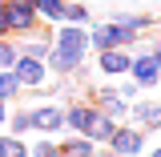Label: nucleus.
<instances>
[{
    "instance_id": "nucleus-1",
    "label": "nucleus",
    "mask_w": 161,
    "mask_h": 157,
    "mask_svg": "<svg viewBox=\"0 0 161 157\" xmlns=\"http://www.w3.org/2000/svg\"><path fill=\"white\" fill-rule=\"evenodd\" d=\"M137 36L129 28H121L113 20H93L89 24V53H105V48H133Z\"/></svg>"
},
{
    "instance_id": "nucleus-31",
    "label": "nucleus",
    "mask_w": 161,
    "mask_h": 157,
    "mask_svg": "<svg viewBox=\"0 0 161 157\" xmlns=\"http://www.w3.org/2000/svg\"><path fill=\"white\" fill-rule=\"evenodd\" d=\"M97 157H101V149H97Z\"/></svg>"
},
{
    "instance_id": "nucleus-28",
    "label": "nucleus",
    "mask_w": 161,
    "mask_h": 157,
    "mask_svg": "<svg viewBox=\"0 0 161 157\" xmlns=\"http://www.w3.org/2000/svg\"><path fill=\"white\" fill-rule=\"evenodd\" d=\"M8 4H20V8H32L36 0H8Z\"/></svg>"
},
{
    "instance_id": "nucleus-29",
    "label": "nucleus",
    "mask_w": 161,
    "mask_h": 157,
    "mask_svg": "<svg viewBox=\"0 0 161 157\" xmlns=\"http://www.w3.org/2000/svg\"><path fill=\"white\" fill-rule=\"evenodd\" d=\"M101 157H121V153H109V149H105V153H101Z\"/></svg>"
},
{
    "instance_id": "nucleus-12",
    "label": "nucleus",
    "mask_w": 161,
    "mask_h": 157,
    "mask_svg": "<svg viewBox=\"0 0 161 157\" xmlns=\"http://www.w3.org/2000/svg\"><path fill=\"white\" fill-rule=\"evenodd\" d=\"M40 28L36 8H20V4H8V36H28Z\"/></svg>"
},
{
    "instance_id": "nucleus-4",
    "label": "nucleus",
    "mask_w": 161,
    "mask_h": 157,
    "mask_svg": "<svg viewBox=\"0 0 161 157\" xmlns=\"http://www.w3.org/2000/svg\"><path fill=\"white\" fill-rule=\"evenodd\" d=\"M28 121H32V133H44V137H60L64 133V105H36L28 109Z\"/></svg>"
},
{
    "instance_id": "nucleus-6",
    "label": "nucleus",
    "mask_w": 161,
    "mask_h": 157,
    "mask_svg": "<svg viewBox=\"0 0 161 157\" xmlns=\"http://www.w3.org/2000/svg\"><path fill=\"white\" fill-rule=\"evenodd\" d=\"M89 101L97 105L105 117H113V121H125V117H129V101L117 97V85H97V89L89 93Z\"/></svg>"
},
{
    "instance_id": "nucleus-2",
    "label": "nucleus",
    "mask_w": 161,
    "mask_h": 157,
    "mask_svg": "<svg viewBox=\"0 0 161 157\" xmlns=\"http://www.w3.org/2000/svg\"><path fill=\"white\" fill-rule=\"evenodd\" d=\"M145 145H149V133L141 129V125H125V121H117V129H113V137L105 141V149L109 153H121V157H141L145 153Z\"/></svg>"
},
{
    "instance_id": "nucleus-22",
    "label": "nucleus",
    "mask_w": 161,
    "mask_h": 157,
    "mask_svg": "<svg viewBox=\"0 0 161 157\" xmlns=\"http://www.w3.org/2000/svg\"><path fill=\"white\" fill-rule=\"evenodd\" d=\"M16 36H0V69H12L16 64Z\"/></svg>"
},
{
    "instance_id": "nucleus-23",
    "label": "nucleus",
    "mask_w": 161,
    "mask_h": 157,
    "mask_svg": "<svg viewBox=\"0 0 161 157\" xmlns=\"http://www.w3.org/2000/svg\"><path fill=\"white\" fill-rule=\"evenodd\" d=\"M137 53H145V57H153L161 64V40H149V36H137V44H133Z\"/></svg>"
},
{
    "instance_id": "nucleus-30",
    "label": "nucleus",
    "mask_w": 161,
    "mask_h": 157,
    "mask_svg": "<svg viewBox=\"0 0 161 157\" xmlns=\"http://www.w3.org/2000/svg\"><path fill=\"white\" fill-rule=\"evenodd\" d=\"M0 4H8V0H0Z\"/></svg>"
},
{
    "instance_id": "nucleus-27",
    "label": "nucleus",
    "mask_w": 161,
    "mask_h": 157,
    "mask_svg": "<svg viewBox=\"0 0 161 157\" xmlns=\"http://www.w3.org/2000/svg\"><path fill=\"white\" fill-rule=\"evenodd\" d=\"M145 149H149V157H161V141L157 145H145Z\"/></svg>"
},
{
    "instance_id": "nucleus-24",
    "label": "nucleus",
    "mask_w": 161,
    "mask_h": 157,
    "mask_svg": "<svg viewBox=\"0 0 161 157\" xmlns=\"http://www.w3.org/2000/svg\"><path fill=\"white\" fill-rule=\"evenodd\" d=\"M145 89H141L137 81H129V77H121V85H117V97H125V101H137Z\"/></svg>"
},
{
    "instance_id": "nucleus-17",
    "label": "nucleus",
    "mask_w": 161,
    "mask_h": 157,
    "mask_svg": "<svg viewBox=\"0 0 161 157\" xmlns=\"http://www.w3.org/2000/svg\"><path fill=\"white\" fill-rule=\"evenodd\" d=\"M0 157H28V141L8 133V129H0Z\"/></svg>"
},
{
    "instance_id": "nucleus-5",
    "label": "nucleus",
    "mask_w": 161,
    "mask_h": 157,
    "mask_svg": "<svg viewBox=\"0 0 161 157\" xmlns=\"http://www.w3.org/2000/svg\"><path fill=\"white\" fill-rule=\"evenodd\" d=\"M133 125H141L145 133H161V101H149L145 93H141L137 101H129V117Z\"/></svg>"
},
{
    "instance_id": "nucleus-3",
    "label": "nucleus",
    "mask_w": 161,
    "mask_h": 157,
    "mask_svg": "<svg viewBox=\"0 0 161 157\" xmlns=\"http://www.w3.org/2000/svg\"><path fill=\"white\" fill-rule=\"evenodd\" d=\"M85 53H73V48H48L44 53V69H48V77H80L85 73Z\"/></svg>"
},
{
    "instance_id": "nucleus-14",
    "label": "nucleus",
    "mask_w": 161,
    "mask_h": 157,
    "mask_svg": "<svg viewBox=\"0 0 161 157\" xmlns=\"http://www.w3.org/2000/svg\"><path fill=\"white\" fill-rule=\"evenodd\" d=\"M109 20H113V24H121V28H129L133 36H145V32L153 28V16H149V12H125V8H117Z\"/></svg>"
},
{
    "instance_id": "nucleus-20",
    "label": "nucleus",
    "mask_w": 161,
    "mask_h": 157,
    "mask_svg": "<svg viewBox=\"0 0 161 157\" xmlns=\"http://www.w3.org/2000/svg\"><path fill=\"white\" fill-rule=\"evenodd\" d=\"M4 129H8V133H16V137H24V133H32V121H28V109H8V121H4Z\"/></svg>"
},
{
    "instance_id": "nucleus-16",
    "label": "nucleus",
    "mask_w": 161,
    "mask_h": 157,
    "mask_svg": "<svg viewBox=\"0 0 161 157\" xmlns=\"http://www.w3.org/2000/svg\"><path fill=\"white\" fill-rule=\"evenodd\" d=\"M93 109H97V105H93ZM113 129H117V121H113V117H105V113L97 109V117H93V125H89V137H93L101 149H105V141L113 137Z\"/></svg>"
},
{
    "instance_id": "nucleus-19",
    "label": "nucleus",
    "mask_w": 161,
    "mask_h": 157,
    "mask_svg": "<svg viewBox=\"0 0 161 157\" xmlns=\"http://www.w3.org/2000/svg\"><path fill=\"white\" fill-rule=\"evenodd\" d=\"M20 93H24V85L16 81V73H12V69H0V101H8V105H12Z\"/></svg>"
},
{
    "instance_id": "nucleus-13",
    "label": "nucleus",
    "mask_w": 161,
    "mask_h": 157,
    "mask_svg": "<svg viewBox=\"0 0 161 157\" xmlns=\"http://www.w3.org/2000/svg\"><path fill=\"white\" fill-rule=\"evenodd\" d=\"M60 141V157H97V141L89 133H69V137H57Z\"/></svg>"
},
{
    "instance_id": "nucleus-11",
    "label": "nucleus",
    "mask_w": 161,
    "mask_h": 157,
    "mask_svg": "<svg viewBox=\"0 0 161 157\" xmlns=\"http://www.w3.org/2000/svg\"><path fill=\"white\" fill-rule=\"evenodd\" d=\"M93 117H97L93 101H69L64 105V133H89Z\"/></svg>"
},
{
    "instance_id": "nucleus-9",
    "label": "nucleus",
    "mask_w": 161,
    "mask_h": 157,
    "mask_svg": "<svg viewBox=\"0 0 161 157\" xmlns=\"http://www.w3.org/2000/svg\"><path fill=\"white\" fill-rule=\"evenodd\" d=\"M129 81H137L141 89H157L161 85V64L153 57H145V53H133V60H129V73H125Z\"/></svg>"
},
{
    "instance_id": "nucleus-8",
    "label": "nucleus",
    "mask_w": 161,
    "mask_h": 157,
    "mask_svg": "<svg viewBox=\"0 0 161 157\" xmlns=\"http://www.w3.org/2000/svg\"><path fill=\"white\" fill-rule=\"evenodd\" d=\"M129 60H133V48H105L97 53V73L109 81H121L129 73Z\"/></svg>"
},
{
    "instance_id": "nucleus-21",
    "label": "nucleus",
    "mask_w": 161,
    "mask_h": 157,
    "mask_svg": "<svg viewBox=\"0 0 161 157\" xmlns=\"http://www.w3.org/2000/svg\"><path fill=\"white\" fill-rule=\"evenodd\" d=\"M64 20H69V24H93V12H89V4L69 0V4H64Z\"/></svg>"
},
{
    "instance_id": "nucleus-7",
    "label": "nucleus",
    "mask_w": 161,
    "mask_h": 157,
    "mask_svg": "<svg viewBox=\"0 0 161 157\" xmlns=\"http://www.w3.org/2000/svg\"><path fill=\"white\" fill-rule=\"evenodd\" d=\"M53 44L89 57V24H69V20L64 24H53Z\"/></svg>"
},
{
    "instance_id": "nucleus-10",
    "label": "nucleus",
    "mask_w": 161,
    "mask_h": 157,
    "mask_svg": "<svg viewBox=\"0 0 161 157\" xmlns=\"http://www.w3.org/2000/svg\"><path fill=\"white\" fill-rule=\"evenodd\" d=\"M12 73H16V81L24 85V89H40V85L48 81V69H44V60H40V57H16Z\"/></svg>"
},
{
    "instance_id": "nucleus-26",
    "label": "nucleus",
    "mask_w": 161,
    "mask_h": 157,
    "mask_svg": "<svg viewBox=\"0 0 161 157\" xmlns=\"http://www.w3.org/2000/svg\"><path fill=\"white\" fill-rule=\"evenodd\" d=\"M8 109H12V105H8V101H0V129H4V121H8Z\"/></svg>"
},
{
    "instance_id": "nucleus-15",
    "label": "nucleus",
    "mask_w": 161,
    "mask_h": 157,
    "mask_svg": "<svg viewBox=\"0 0 161 157\" xmlns=\"http://www.w3.org/2000/svg\"><path fill=\"white\" fill-rule=\"evenodd\" d=\"M64 4L69 0H36L32 8H36L40 24H64Z\"/></svg>"
},
{
    "instance_id": "nucleus-18",
    "label": "nucleus",
    "mask_w": 161,
    "mask_h": 157,
    "mask_svg": "<svg viewBox=\"0 0 161 157\" xmlns=\"http://www.w3.org/2000/svg\"><path fill=\"white\" fill-rule=\"evenodd\" d=\"M28 157H60V141L36 133V141H28Z\"/></svg>"
},
{
    "instance_id": "nucleus-25",
    "label": "nucleus",
    "mask_w": 161,
    "mask_h": 157,
    "mask_svg": "<svg viewBox=\"0 0 161 157\" xmlns=\"http://www.w3.org/2000/svg\"><path fill=\"white\" fill-rule=\"evenodd\" d=\"M0 36H8V4H0Z\"/></svg>"
}]
</instances>
